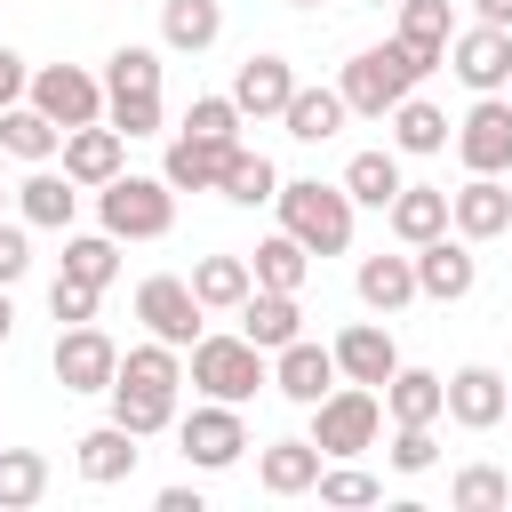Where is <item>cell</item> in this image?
I'll return each instance as SVG.
<instances>
[{"mask_svg":"<svg viewBox=\"0 0 512 512\" xmlns=\"http://www.w3.org/2000/svg\"><path fill=\"white\" fill-rule=\"evenodd\" d=\"M72 208H80V184H72V176H56L48 160L16 184V216H24V224H40V232H72Z\"/></svg>","mask_w":512,"mask_h":512,"instance_id":"cell-20","label":"cell"},{"mask_svg":"<svg viewBox=\"0 0 512 512\" xmlns=\"http://www.w3.org/2000/svg\"><path fill=\"white\" fill-rule=\"evenodd\" d=\"M344 112H352V104H344V88H296L280 120H288V136H296V144H328V136L344 128Z\"/></svg>","mask_w":512,"mask_h":512,"instance_id":"cell-30","label":"cell"},{"mask_svg":"<svg viewBox=\"0 0 512 512\" xmlns=\"http://www.w3.org/2000/svg\"><path fill=\"white\" fill-rule=\"evenodd\" d=\"M272 208H280V224H288L312 256H344V248H352V208H360V200H352L344 184L304 176V184H280V200H272Z\"/></svg>","mask_w":512,"mask_h":512,"instance_id":"cell-2","label":"cell"},{"mask_svg":"<svg viewBox=\"0 0 512 512\" xmlns=\"http://www.w3.org/2000/svg\"><path fill=\"white\" fill-rule=\"evenodd\" d=\"M32 272V240H24V224H0V288H16Z\"/></svg>","mask_w":512,"mask_h":512,"instance_id":"cell-47","label":"cell"},{"mask_svg":"<svg viewBox=\"0 0 512 512\" xmlns=\"http://www.w3.org/2000/svg\"><path fill=\"white\" fill-rule=\"evenodd\" d=\"M456 160L472 176H504L512 168V96H480L464 120H456Z\"/></svg>","mask_w":512,"mask_h":512,"instance_id":"cell-11","label":"cell"},{"mask_svg":"<svg viewBox=\"0 0 512 512\" xmlns=\"http://www.w3.org/2000/svg\"><path fill=\"white\" fill-rule=\"evenodd\" d=\"M0 208H8V192H0Z\"/></svg>","mask_w":512,"mask_h":512,"instance_id":"cell-55","label":"cell"},{"mask_svg":"<svg viewBox=\"0 0 512 512\" xmlns=\"http://www.w3.org/2000/svg\"><path fill=\"white\" fill-rule=\"evenodd\" d=\"M472 24H504L512 32V0H472Z\"/></svg>","mask_w":512,"mask_h":512,"instance_id":"cell-49","label":"cell"},{"mask_svg":"<svg viewBox=\"0 0 512 512\" xmlns=\"http://www.w3.org/2000/svg\"><path fill=\"white\" fill-rule=\"evenodd\" d=\"M376 432H384V392H376V384H336V392L312 408V440H320V456H328V464L368 456V448H376Z\"/></svg>","mask_w":512,"mask_h":512,"instance_id":"cell-5","label":"cell"},{"mask_svg":"<svg viewBox=\"0 0 512 512\" xmlns=\"http://www.w3.org/2000/svg\"><path fill=\"white\" fill-rule=\"evenodd\" d=\"M352 288H360V304L384 312V320L408 312V304L424 296V288H416V248H408V256H360V280H352Z\"/></svg>","mask_w":512,"mask_h":512,"instance_id":"cell-21","label":"cell"},{"mask_svg":"<svg viewBox=\"0 0 512 512\" xmlns=\"http://www.w3.org/2000/svg\"><path fill=\"white\" fill-rule=\"evenodd\" d=\"M104 120H112L120 136H160V128H168V104H160V96H104Z\"/></svg>","mask_w":512,"mask_h":512,"instance_id":"cell-43","label":"cell"},{"mask_svg":"<svg viewBox=\"0 0 512 512\" xmlns=\"http://www.w3.org/2000/svg\"><path fill=\"white\" fill-rule=\"evenodd\" d=\"M104 96H160V48L128 40L104 56Z\"/></svg>","mask_w":512,"mask_h":512,"instance_id":"cell-37","label":"cell"},{"mask_svg":"<svg viewBox=\"0 0 512 512\" xmlns=\"http://www.w3.org/2000/svg\"><path fill=\"white\" fill-rule=\"evenodd\" d=\"M232 208H264V200H280V168L264 160V152H248V144H232V160H224V184H216Z\"/></svg>","mask_w":512,"mask_h":512,"instance_id":"cell-34","label":"cell"},{"mask_svg":"<svg viewBox=\"0 0 512 512\" xmlns=\"http://www.w3.org/2000/svg\"><path fill=\"white\" fill-rule=\"evenodd\" d=\"M0 152H16V160H32V168H40V160H56V152H64V128H56L32 96H16V104L0 112Z\"/></svg>","mask_w":512,"mask_h":512,"instance_id":"cell-26","label":"cell"},{"mask_svg":"<svg viewBox=\"0 0 512 512\" xmlns=\"http://www.w3.org/2000/svg\"><path fill=\"white\" fill-rule=\"evenodd\" d=\"M376 496H384V480L360 472L352 456L344 464H320V504H376Z\"/></svg>","mask_w":512,"mask_h":512,"instance_id":"cell-42","label":"cell"},{"mask_svg":"<svg viewBox=\"0 0 512 512\" xmlns=\"http://www.w3.org/2000/svg\"><path fill=\"white\" fill-rule=\"evenodd\" d=\"M320 440H264V456H256V480L272 488V496H304V488H320Z\"/></svg>","mask_w":512,"mask_h":512,"instance_id":"cell-25","label":"cell"},{"mask_svg":"<svg viewBox=\"0 0 512 512\" xmlns=\"http://www.w3.org/2000/svg\"><path fill=\"white\" fill-rule=\"evenodd\" d=\"M384 128H392V152H416V160L448 144V112L424 104V96H400V104L384 112Z\"/></svg>","mask_w":512,"mask_h":512,"instance_id":"cell-31","label":"cell"},{"mask_svg":"<svg viewBox=\"0 0 512 512\" xmlns=\"http://www.w3.org/2000/svg\"><path fill=\"white\" fill-rule=\"evenodd\" d=\"M336 344H312V336H296V344H280L272 352V392L280 400H296V408H320L328 392H336Z\"/></svg>","mask_w":512,"mask_h":512,"instance_id":"cell-12","label":"cell"},{"mask_svg":"<svg viewBox=\"0 0 512 512\" xmlns=\"http://www.w3.org/2000/svg\"><path fill=\"white\" fill-rule=\"evenodd\" d=\"M368 8H400V0H368Z\"/></svg>","mask_w":512,"mask_h":512,"instance_id":"cell-52","label":"cell"},{"mask_svg":"<svg viewBox=\"0 0 512 512\" xmlns=\"http://www.w3.org/2000/svg\"><path fill=\"white\" fill-rule=\"evenodd\" d=\"M160 40H168L176 56L216 48V40H224V0H168V8H160Z\"/></svg>","mask_w":512,"mask_h":512,"instance_id":"cell-29","label":"cell"},{"mask_svg":"<svg viewBox=\"0 0 512 512\" xmlns=\"http://www.w3.org/2000/svg\"><path fill=\"white\" fill-rule=\"evenodd\" d=\"M240 336L264 344V352H280V344L304 336V304H296L288 288H248V304H240Z\"/></svg>","mask_w":512,"mask_h":512,"instance_id":"cell-22","label":"cell"},{"mask_svg":"<svg viewBox=\"0 0 512 512\" xmlns=\"http://www.w3.org/2000/svg\"><path fill=\"white\" fill-rule=\"evenodd\" d=\"M128 168V136L112 128V120H88V128H64V176L80 184V192H104L112 176Z\"/></svg>","mask_w":512,"mask_h":512,"instance_id":"cell-13","label":"cell"},{"mask_svg":"<svg viewBox=\"0 0 512 512\" xmlns=\"http://www.w3.org/2000/svg\"><path fill=\"white\" fill-rule=\"evenodd\" d=\"M288 96H296L288 56H248V64H240V80H232L240 120H280V112H288Z\"/></svg>","mask_w":512,"mask_h":512,"instance_id":"cell-18","label":"cell"},{"mask_svg":"<svg viewBox=\"0 0 512 512\" xmlns=\"http://www.w3.org/2000/svg\"><path fill=\"white\" fill-rule=\"evenodd\" d=\"M184 128H192V136H216V144H240V104H232V96H192Z\"/></svg>","mask_w":512,"mask_h":512,"instance_id":"cell-44","label":"cell"},{"mask_svg":"<svg viewBox=\"0 0 512 512\" xmlns=\"http://www.w3.org/2000/svg\"><path fill=\"white\" fill-rule=\"evenodd\" d=\"M120 384L176 392V384H184V352H176V344H160V336H144V344H128V352H120Z\"/></svg>","mask_w":512,"mask_h":512,"instance_id":"cell-38","label":"cell"},{"mask_svg":"<svg viewBox=\"0 0 512 512\" xmlns=\"http://www.w3.org/2000/svg\"><path fill=\"white\" fill-rule=\"evenodd\" d=\"M504 424H512V400H504Z\"/></svg>","mask_w":512,"mask_h":512,"instance_id":"cell-54","label":"cell"},{"mask_svg":"<svg viewBox=\"0 0 512 512\" xmlns=\"http://www.w3.org/2000/svg\"><path fill=\"white\" fill-rule=\"evenodd\" d=\"M96 216H104V232L112 240H168V224H176V184L168 176H112L104 192H96Z\"/></svg>","mask_w":512,"mask_h":512,"instance_id":"cell-4","label":"cell"},{"mask_svg":"<svg viewBox=\"0 0 512 512\" xmlns=\"http://www.w3.org/2000/svg\"><path fill=\"white\" fill-rule=\"evenodd\" d=\"M384 416H392V424H440V416H448V376H432V368H392Z\"/></svg>","mask_w":512,"mask_h":512,"instance_id":"cell-24","label":"cell"},{"mask_svg":"<svg viewBox=\"0 0 512 512\" xmlns=\"http://www.w3.org/2000/svg\"><path fill=\"white\" fill-rule=\"evenodd\" d=\"M448 504H456V512H504V504H512V480H504L496 464H464V472L448 480Z\"/></svg>","mask_w":512,"mask_h":512,"instance_id":"cell-41","label":"cell"},{"mask_svg":"<svg viewBox=\"0 0 512 512\" xmlns=\"http://www.w3.org/2000/svg\"><path fill=\"white\" fill-rule=\"evenodd\" d=\"M224 160H232V144H216V136H192V128H176V144H168L160 176H168L176 192H216V184H224Z\"/></svg>","mask_w":512,"mask_h":512,"instance_id":"cell-19","label":"cell"},{"mask_svg":"<svg viewBox=\"0 0 512 512\" xmlns=\"http://www.w3.org/2000/svg\"><path fill=\"white\" fill-rule=\"evenodd\" d=\"M24 88H32V72H24V56H16V48H0V112H8V104H16Z\"/></svg>","mask_w":512,"mask_h":512,"instance_id":"cell-48","label":"cell"},{"mask_svg":"<svg viewBox=\"0 0 512 512\" xmlns=\"http://www.w3.org/2000/svg\"><path fill=\"white\" fill-rule=\"evenodd\" d=\"M24 96H32L56 128H88V120H104V80L80 72V64H40Z\"/></svg>","mask_w":512,"mask_h":512,"instance_id":"cell-10","label":"cell"},{"mask_svg":"<svg viewBox=\"0 0 512 512\" xmlns=\"http://www.w3.org/2000/svg\"><path fill=\"white\" fill-rule=\"evenodd\" d=\"M48 360H56V384H64V392H112V384H120V344H112L96 320L64 328Z\"/></svg>","mask_w":512,"mask_h":512,"instance_id":"cell-8","label":"cell"},{"mask_svg":"<svg viewBox=\"0 0 512 512\" xmlns=\"http://www.w3.org/2000/svg\"><path fill=\"white\" fill-rule=\"evenodd\" d=\"M192 392L200 400H256V384H272V352L264 344H248V336H200L192 344Z\"/></svg>","mask_w":512,"mask_h":512,"instance_id":"cell-3","label":"cell"},{"mask_svg":"<svg viewBox=\"0 0 512 512\" xmlns=\"http://www.w3.org/2000/svg\"><path fill=\"white\" fill-rule=\"evenodd\" d=\"M248 288H256L248 256H200V264H192V296H200L208 312H240Z\"/></svg>","mask_w":512,"mask_h":512,"instance_id":"cell-33","label":"cell"},{"mask_svg":"<svg viewBox=\"0 0 512 512\" xmlns=\"http://www.w3.org/2000/svg\"><path fill=\"white\" fill-rule=\"evenodd\" d=\"M248 272H256V288H288V296H296V288H304V272H312V248H304V240L280 224L272 240H256Z\"/></svg>","mask_w":512,"mask_h":512,"instance_id":"cell-32","label":"cell"},{"mask_svg":"<svg viewBox=\"0 0 512 512\" xmlns=\"http://www.w3.org/2000/svg\"><path fill=\"white\" fill-rule=\"evenodd\" d=\"M384 216H392L400 248H424V240H440V232H448V192H440V184H400Z\"/></svg>","mask_w":512,"mask_h":512,"instance_id":"cell-27","label":"cell"},{"mask_svg":"<svg viewBox=\"0 0 512 512\" xmlns=\"http://www.w3.org/2000/svg\"><path fill=\"white\" fill-rule=\"evenodd\" d=\"M64 272L112 288V280H120V240H112V232H72V240H64Z\"/></svg>","mask_w":512,"mask_h":512,"instance_id":"cell-40","label":"cell"},{"mask_svg":"<svg viewBox=\"0 0 512 512\" xmlns=\"http://www.w3.org/2000/svg\"><path fill=\"white\" fill-rule=\"evenodd\" d=\"M504 400H512V384L488 360H464L448 376V424H464V432H496L504 424Z\"/></svg>","mask_w":512,"mask_h":512,"instance_id":"cell-14","label":"cell"},{"mask_svg":"<svg viewBox=\"0 0 512 512\" xmlns=\"http://www.w3.org/2000/svg\"><path fill=\"white\" fill-rule=\"evenodd\" d=\"M448 224L480 248V240H496V232H512V184L504 176H472V184H456L448 192Z\"/></svg>","mask_w":512,"mask_h":512,"instance_id":"cell-15","label":"cell"},{"mask_svg":"<svg viewBox=\"0 0 512 512\" xmlns=\"http://www.w3.org/2000/svg\"><path fill=\"white\" fill-rule=\"evenodd\" d=\"M160 512H200V488H160Z\"/></svg>","mask_w":512,"mask_h":512,"instance_id":"cell-50","label":"cell"},{"mask_svg":"<svg viewBox=\"0 0 512 512\" xmlns=\"http://www.w3.org/2000/svg\"><path fill=\"white\" fill-rule=\"evenodd\" d=\"M392 40H408V48L440 72V64H448V40H456V8H448V0H400V32H392Z\"/></svg>","mask_w":512,"mask_h":512,"instance_id":"cell-28","label":"cell"},{"mask_svg":"<svg viewBox=\"0 0 512 512\" xmlns=\"http://www.w3.org/2000/svg\"><path fill=\"white\" fill-rule=\"evenodd\" d=\"M472 280H480V256H472V240L456 232H440V240H424L416 248V288L432 296V304H456V296H472Z\"/></svg>","mask_w":512,"mask_h":512,"instance_id":"cell-16","label":"cell"},{"mask_svg":"<svg viewBox=\"0 0 512 512\" xmlns=\"http://www.w3.org/2000/svg\"><path fill=\"white\" fill-rule=\"evenodd\" d=\"M336 368H344V384H392V368H400V344H392V328H376V320H352L344 336H336Z\"/></svg>","mask_w":512,"mask_h":512,"instance_id":"cell-17","label":"cell"},{"mask_svg":"<svg viewBox=\"0 0 512 512\" xmlns=\"http://www.w3.org/2000/svg\"><path fill=\"white\" fill-rule=\"evenodd\" d=\"M400 184H408V176H400V152H352V160H344V192H352L360 208H392Z\"/></svg>","mask_w":512,"mask_h":512,"instance_id":"cell-35","label":"cell"},{"mask_svg":"<svg viewBox=\"0 0 512 512\" xmlns=\"http://www.w3.org/2000/svg\"><path fill=\"white\" fill-rule=\"evenodd\" d=\"M48 496V456L40 448H0V512H24Z\"/></svg>","mask_w":512,"mask_h":512,"instance_id":"cell-39","label":"cell"},{"mask_svg":"<svg viewBox=\"0 0 512 512\" xmlns=\"http://www.w3.org/2000/svg\"><path fill=\"white\" fill-rule=\"evenodd\" d=\"M288 8H320V0H288Z\"/></svg>","mask_w":512,"mask_h":512,"instance_id":"cell-53","label":"cell"},{"mask_svg":"<svg viewBox=\"0 0 512 512\" xmlns=\"http://www.w3.org/2000/svg\"><path fill=\"white\" fill-rule=\"evenodd\" d=\"M432 464H440L432 424H392V472H432Z\"/></svg>","mask_w":512,"mask_h":512,"instance_id":"cell-46","label":"cell"},{"mask_svg":"<svg viewBox=\"0 0 512 512\" xmlns=\"http://www.w3.org/2000/svg\"><path fill=\"white\" fill-rule=\"evenodd\" d=\"M176 448H184V464L224 472V464H240L248 424H240V408H232V400H200L192 416H176Z\"/></svg>","mask_w":512,"mask_h":512,"instance_id":"cell-7","label":"cell"},{"mask_svg":"<svg viewBox=\"0 0 512 512\" xmlns=\"http://www.w3.org/2000/svg\"><path fill=\"white\" fill-rule=\"evenodd\" d=\"M72 448H80V456H72V464H80V480H96V488L128 480V472H136V456H144V448H136V432H128L120 416H112V424H96V432H80Z\"/></svg>","mask_w":512,"mask_h":512,"instance_id":"cell-23","label":"cell"},{"mask_svg":"<svg viewBox=\"0 0 512 512\" xmlns=\"http://www.w3.org/2000/svg\"><path fill=\"white\" fill-rule=\"evenodd\" d=\"M448 72L472 88V96H504L512 88V32L504 24H464L448 40Z\"/></svg>","mask_w":512,"mask_h":512,"instance_id":"cell-9","label":"cell"},{"mask_svg":"<svg viewBox=\"0 0 512 512\" xmlns=\"http://www.w3.org/2000/svg\"><path fill=\"white\" fill-rule=\"evenodd\" d=\"M96 280H72V272H56V288H48V312L64 320V328H80V320H96Z\"/></svg>","mask_w":512,"mask_h":512,"instance_id":"cell-45","label":"cell"},{"mask_svg":"<svg viewBox=\"0 0 512 512\" xmlns=\"http://www.w3.org/2000/svg\"><path fill=\"white\" fill-rule=\"evenodd\" d=\"M424 72H432V64H424L408 40H384V48H360V56L344 64V80H336V88H344V104H352L360 120H384L400 96H416V80H424Z\"/></svg>","mask_w":512,"mask_h":512,"instance_id":"cell-1","label":"cell"},{"mask_svg":"<svg viewBox=\"0 0 512 512\" xmlns=\"http://www.w3.org/2000/svg\"><path fill=\"white\" fill-rule=\"evenodd\" d=\"M8 328H16V304H8V288H0V344H8Z\"/></svg>","mask_w":512,"mask_h":512,"instance_id":"cell-51","label":"cell"},{"mask_svg":"<svg viewBox=\"0 0 512 512\" xmlns=\"http://www.w3.org/2000/svg\"><path fill=\"white\" fill-rule=\"evenodd\" d=\"M112 416L152 440V432H176V392H152V384H112Z\"/></svg>","mask_w":512,"mask_h":512,"instance_id":"cell-36","label":"cell"},{"mask_svg":"<svg viewBox=\"0 0 512 512\" xmlns=\"http://www.w3.org/2000/svg\"><path fill=\"white\" fill-rule=\"evenodd\" d=\"M200 296H192V280H176V272H152L144 288H136V320H144V336H160V344H176V352H192L208 328H200Z\"/></svg>","mask_w":512,"mask_h":512,"instance_id":"cell-6","label":"cell"}]
</instances>
